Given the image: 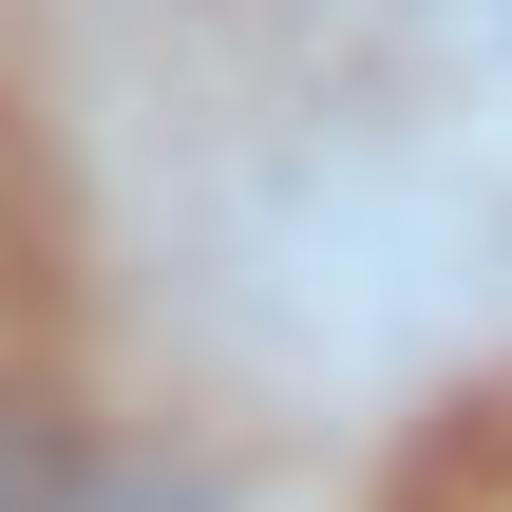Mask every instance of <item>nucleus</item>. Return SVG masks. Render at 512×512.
Returning a JSON list of instances; mask_svg holds the SVG:
<instances>
[{
  "label": "nucleus",
  "mask_w": 512,
  "mask_h": 512,
  "mask_svg": "<svg viewBox=\"0 0 512 512\" xmlns=\"http://www.w3.org/2000/svg\"><path fill=\"white\" fill-rule=\"evenodd\" d=\"M494 38H512V0H494Z\"/></svg>",
  "instance_id": "obj_1"
}]
</instances>
